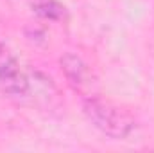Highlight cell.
<instances>
[{
  "instance_id": "obj_3",
  "label": "cell",
  "mask_w": 154,
  "mask_h": 153,
  "mask_svg": "<svg viewBox=\"0 0 154 153\" xmlns=\"http://www.w3.org/2000/svg\"><path fill=\"white\" fill-rule=\"evenodd\" d=\"M59 63H61V70H63V74L66 77L68 85L75 92L82 94L84 97L95 94L93 86H95L97 79L93 76V70L90 69V65L82 58H79V56L72 54V52H66V54L61 56Z\"/></svg>"
},
{
  "instance_id": "obj_1",
  "label": "cell",
  "mask_w": 154,
  "mask_h": 153,
  "mask_svg": "<svg viewBox=\"0 0 154 153\" xmlns=\"http://www.w3.org/2000/svg\"><path fill=\"white\" fill-rule=\"evenodd\" d=\"M82 110L88 121L104 135L111 139H125L136 128L134 117L125 108L115 105L109 99H104L97 94L84 97Z\"/></svg>"
},
{
  "instance_id": "obj_2",
  "label": "cell",
  "mask_w": 154,
  "mask_h": 153,
  "mask_svg": "<svg viewBox=\"0 0 154 153\" xmlns=\"http://www.w3.org/2000/svg\"><path fill=\"white\" fill-rule=\"evenodd\" d=\"M0 90L9 97H23L29 92V77L5 47H0Z\"/></svg>"
},
{
  "instance_id": "obj_4",
  "label": "cell",
  "mask_w": 154,
  "mask_h": 153,
  "mask_svg": "<svg viewBox=\"0 0 154 153\" xmlns=\"http://www.w3.org/2000/svg\"><path fill=\"white\" fill-rule=\"evenodd\" d=\"M31 9L43 20L59 22L66 16V9L59 0H31Z\"/></svg>"
}]
</instances>
